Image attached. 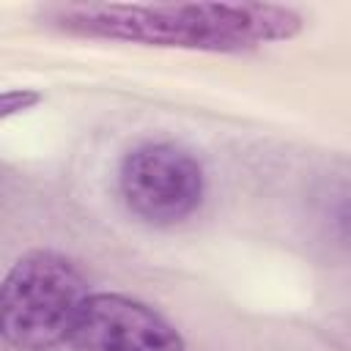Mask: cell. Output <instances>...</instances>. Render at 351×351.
Segmentation results:
<instances>
[{"label": "cell", "instance_id": "1", "mask_svg": "<svg viewBox=\"0 0 351 351\" xmlns=\"http://www.w3.org/2000/svg\"><path fill=\"white\" fill-rule=\"evenodd\" d=\"M41 16L80 38L197 52H247L304 27L299 11L274 3H58Z\"/></svg>", "mask_w": 351, "mask_h": 351}, {"label": "cell", "instance_id": "2", "mask_svg": "<svg viewBox=\"0 0 351 351\" xmlns=\"http://www.w3.org/2000/svg\"><path fill=\"white\" fill-rule=\"evenodd\" d=\"M88 296V280L74 261L55 250L25 252L3 277V340L19 351H49L66 343Z\"/></svg>", "mask_w": 351, "mask_h": 351}, {"label": "cell", "instance_id": "3", "mask_svg": "<svg viewBox=\"0 0 351 351\" xmlns=\"http://www.w3.org/2000/svg\"><path fill=\"white\" fill-rule=\"evenodd\" d=\"M118 192L126 208L143 222L176 225L200 206L206 176L186 148L167 140H148L121 159Z\"/></svg>", "mask_w": 351, "mask_h": 351}, {"label": "cell", "instance_id": "4", "mask_svg": "<svg viewBox=\"0 0 351 351\" xmlns=\"http://www.w3.org/2000/svg\"><path fill=\"white\" fill-rule=\"evenodd\" d=\"M66 343L71 351H186L181 332L159 310L110 291L85 299Z\"/></svg>", "mask_w": 351, "mask_h": 351}, {"label": "cell", "instance_id": "5", "mask_svg": "<svg viewBox=\"0 0 351 351\" xmlns=\"http://www.w3.org/2000/svg\"><path fill=\"white\" fill-rule=\"evenodd\" d=\"M41 101V93L30 90V88H16V90H5L3 99H0V118H11L14 112L19 110H30L33 104Z\"/></svg>", "mask_w": 351, "mask_h": 351}]
</instances>
